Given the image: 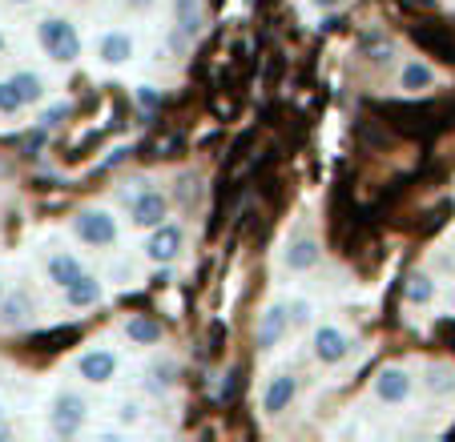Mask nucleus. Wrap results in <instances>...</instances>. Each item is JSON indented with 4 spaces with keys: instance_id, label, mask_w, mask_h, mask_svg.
Instances as JSON below:
<instances>
[{
    "instance_id": "obj_1",
    "label": "nucleus",
    "mask_w": 455,
    "mask_h": 442,
    "mask_svg": "<svg viewBox=\"0 0 455 442\" xmlns=\"http://www.w3.org/2000/svg\"><path fill=\"white\" fill-rule=\"evenodd\" d=\"M36 44L44 49V57L57 65H73L81 57V33L69 17H41L36 20Z\"/></svg>"
},
{
    "instance_id": "obj_2",
    "label": "nucleus",
    "mask_w": 455,
    "mask_h": 442,
    "mask_svg": "<svg viewBox=\"0 0 455 442\" xmlns=\"http://www.w3.org/2000/svg\"><path fill=\"white\" fill-rule=\"evenodd\" d=\"M73 238L93 249H109V246H117L121 225L105 205H85V209L73 213Z\"/></svg>"
},
{
    "instance_id": "obj_3",
    "label": "nucleus",
    "mask_w": 455,
    "mask_h": 442,
    "mask_svg": "<svg viewBox=\"0 0 455 442\" xmlns=\"http://www.w3.org/2000/svg\"><path fill=\"white\" fill-rule=\"evenodd\" d=\"M89 422V399L77 391H57L49 402V430L57 438H77Z\"/></svg>"
},
{
    "instance_id": "obj_4",
    "label": "nucleus",
    "mask_w": 455,
    "mask_h": 442,
    "mask_svg": "<svg viewBox=\"0 0 455 442\" xmlns=\"http://www.w3.org/2000/svg\"><path fill=\"white\" fill-rule=\"evenodd\" d=\"M351 350H355L351 334L335 322L315 326V334H310V354H315L318 366H343L351 358Z\"/></svg>"
},
{
    "instance_id": "obj_5",
    "label": "nucleus",
    "mask_w": 455,
    "mask_h": 442,
    "mask_svg": "<svg viewBox=\"0 0 455 442\" xmlns=\"http://www.w3.org/2000/svg\"><path fill=\"white\" fill-rule=\"evenodd\" d=\"M371 394H375V402H383V406H407L415 394V378L407 366H383L375 375V383H371Z\"/></svg>"
},
{
    "instance_id": "obj_6",
    "label": "nucleus",
    "mask_w": 455,
    "mask_h": 442,
    "mask_svg": "<svg viewBox=\"0 0 455 442\" xmlns=\"http://www.w3.org/2000/svg\"><path fill=\"white\" fill-rule=\"evenodd\" d=\"M125 201H129V221L138 230H154V225L170 221V193H162V189H138Z\"/></svg>"
},
{
    "instance_id": "obj_7",
    "label": "nucleus",
    "mask_w": 455,
    "mask_h": 442,
    "mask_svg": "<svg viewBox=\"0 0 455 442\" xmlns=\"http://www.w3.org/2000/svg\"><path fill=\"white\" fill-rule=\"evenodd\" d=\"M181 249H186V230H181L178 221H162V225H154L146 238V257L154 265H173L181 257Z\"/></svg>"
},
{
    "instance_id": "obj_8",
    "label": "nucleus",
    "mask_w": 455,
    "mask_h": 442,
    "mask_svg": "<svg viewBox=\"0 0 455 442\" xmlns=\"http://www.w3.org/2000/svg\"><path fill=\"white\" fill-rule=\"evenodd\" d=\"M117 370H121V358H117V350H109V346H89L85 354L77 358V375H81V383H89V386H109L113 378H117Z\"/></svg>"
},
{
    "instance_id": "obj_9",
    "label": "nucleus",
    "mask_w": 455,
    "mask_h": 442,
    "mask_svg": "<svg viewBox=\"0 0 455 442\" xmlns=\"http://www.w3.org/2000/svg\"><path fill=\"white\" fill-rule=\"evenodd\" d=\"M294 402H299V375H291V370L270 375L267 391H262V414H267V418H283Z\"/></svg>"
},
{
    "instance_id": "obj_10",
    "label": "nucleus",
    "mask_w": 455,
    "mask_h": 442,
    "mask_svg": "<svg viewBox=\"0 0 455 442\" xmlns=\"http://www.w3.org/2000/svg\"><path fill=\"white\" fill-rule=\"evenodd\" d=\"M318 262H323V246H318V238L310 230H299V233H291V238H286L283 265L291 273H310Z\"/></svg>"
},
{
    "instance_id": "obj_11",
    "label": "nucleus",
    "mask_w": 455,
    "mask_h": 442,
    "mask_svg": "<svg viewBox=\"0 0 455 442\" xmlns=\"http://www.w3.org/2000/svg\"><path fill=\"white\" fill-rule=\"evenodd\" d=\"M286 330H291V306H286V302H270V306L258 314L254 346L258 350H275L278 342L286 338Z\"/></svg>"
},
{
    "instance_id": "obj_12",
    "label": "nucleus",
    "mask_w": 455,
    "mask_h": 442,
    "mask_svg": "<svg viewBox=\"0 0 455 442\" xmlns=\"http://www.w3.org/2000/svg\"><path fill=\"white\" fill-rule=\"evenodd\" d=\"M133 52H138V41H133V33H125V28H109V33H101V41H97V60L109 68L129 65Z\"/></svg>"
},
{
    "instance_id": "obj_13",
    "label": "nucleus",
    "mask_w": 455,
    "mask_h": 442,
    "mask_svg": "<svg viewBox=\"0 0 455 442\" xmlns=\"http://www.w3.org/2000/svg\"><path fill=\"white\" fill-rule=\"evenodd\" d=\"M65 294V306H73V310H89V306H97V302L105 298V286H101V278L97 273H81L77 281H69V286L60 289Z\"/></svg>"
},
{
    "instance_id": "obj_14",
    "label": "nucleus",
    "mask_w": 455,
    "mask_h": 442,
    "mask_svg": "<svg viewBox=\"0 0 455 442\" xmlns=\"http://www.w3.org/2000/svg\"><path fill=\"white\" fill-rule=\"evenodd\" d=\"M81 273H85V262H81L77 254H69V249H57V254H49V262H44V278H49L57 289L77 281Z\"/></svg>"
},
{
    "instance_id": "obj_15",
    "label": "nucleus",
    "mask_w": 455,
    "mask_h": 442,
    "mask_svg": "<svg viewBox=\"0 0 455 442\" xmlns=\"http://www.w3.org/2000/svg\"><path fill=\"white\" fill-rule=\"evenodd\" d=\"M33 310H36V302L28 298V289H12V294H4V302H0V326H4V330H20V326H28Z\"/></svg>"
},
{
    "instance_id": "obj_16",
    "label": "nucleus",
    "mask_w": 455,
    "mask_h": 442,
    "mask_svg": "<svg viewBox=\"0 0 455 442\" xmlns=\"http://www.w3.org/2000/svg\"><path fill=\"white\" fill-rule=\"evenodd\" d=\"M173 25H178V33H186L189 41L202 36V28H206V9H202V0H173Z\"/></svg>"
},
{
    "instance_id": "obj_17",
    "label": "nucleus",
    "mask_w": 455,
    "mask_h": 442,
    "mask_svg": "<svg viewBox=\"0 0 455 442\" xmlns=\"http://www.w3.org/2000/svg\"><path fill=\"white\" fill-rule=\"evenodd\" d=\"M435 68L427 65V60H407L403 65V73H399V89H403V93H431V89H435Z\"/></svg>"
},
{
    "instance_id": "obj_18",
    "label": "nucleus",
    "mask_w": 455,
    "mask_h": 442,
    "mask_svg": "<svg viewBox=\"0 0 455 442\" xmlns=\"http://www.w3.org/2000/svg\"><path fill=\"white\" fill-rule=\"evenodd\" d=\"M423 391L435 394V399L455 394V366L451 362H427L423 366Z\"/></svg>"
},
{
    "instance_id": "obj_19",
    "label": "nucleus",
    "mask_w": 455,
    "mask_h": 442,
    "mask_svg": "<svg viewBox=\"0 0 455 442\" xmlns=\"http://www.w3.org/2000/svg\"><path fill=\"white\" fill-rule=\"evenodd\" d=\"M403 298H407V306H431L435 302V278L427 270H415L403 286Z\"/></svg>"
},
{
    "instance_id": "obj_20",
    "label": "nucleus",
    "mask_w": 455,
    "mask_h": 442,
    "mask_svg": "<svg viewBox=\"0 0 455 442\" xmlns=\"http://www.w3.org/2000/svg\"><path fill=\"white\" fill-rule=\"evenodd\" d=\"M125 338L133 342V346H157V342H162V326L146 314H133L125 322Z\"/></svg>"
},
{
    "instance_id": "obj_21",
    "label": "nucleus",
    "mask_w": 455,
    "mask_h": 442,
    "mask_svg": "<svg viewBox=\"0 0 455 442\" xmlns=\"http://www.w3.org/2000/svg\"><path fill=\"white\" fill-rule=\"evenodd\" d=\"M12 85H17L25 109H28V105H41L44 101V77H41V73H33V68H20V73H12Z\"/></svg>"
},
{
    "instance_id": "obj_22",
    "label": "nucleus",
    "mask_w": 455,
    "mask_h": 442,
    "mask_svg": "<svg viewBox=\"0 0 455 442\" xmlns=\"http://www.w3.org/2000/svg\"><path fill=\"white\" fill-rule=\"evenodd\" d=\"M20 109H25V101H20V93H17V85H12V77L0 81V117H17Z\"/></svg>"
},
{
    "instance_id": "obj_23",
    "label": "nucleus",
    "mask_w": 455,
    "mask_h": 442,
    "mask_svg": "<svg viewBox=\"0 0 455 442\" xmlns=\"http://www.w3.org/2000/svg\"><path fill=\"white\" fill-rule=\"evenodd\" d=\"M310 322H315V302L294 298L291 302V326H310Z\"/></svg>"
},
{
    "instance_id": "obj_24",
    "label": "nucleus",
    "mask_w": 455,
    "mask_h": 442,
    "mask_svg": "<svg viewBox=\"0 0 455 442\" xmlns=\"http://www.w3.org/2000/svg\"><path fill=\"white\" fill-rule=\"evenodd\" d=\"M69 113H73V105H69V101H57V105H49V109L41 113V125H44V129H52V125H60V121L69 117Z\"/></svg>"
},
{
    "instance_id": "obj_25",
    "label": "nucleus",
    "mask_w": 455,
    "mask_h": 442,
    "mask_svg": "<svg viewBox=\"0 0 455 442\" xmlns=\"http://www.w3.org/2000/svg\"><path fill=\"white\" fill-rule=\"evenodd\" d=\"M149 386H154L157 394L170 391V386H173V366H170V362H165V366H154V378H149Z\"/></svg>"
},
{
    "instance_id": "obj_26",
    "label": "nucleus",
    "mask_w": 455,
    "mask_h": 442,
    "mask_svg": "<svg viewBox=\"0 0 455 442\" xmlns=\"http://www.w3.org/2000/svg\"><path fill=\"white\" fill-rule=\"evenodd\" d=\"M138 105H141V109H157V105H162V89L138 85Z\"/></svg>"
},
{
    "instance_id": "obj_27",
    "label": "nucleus",
    "mask_w": 455,
    "mask_h": 442,
    "mask_svg": "<svg viewBox=\"0 0 455 442\" xmlns=\"http://www.w3.org/2000/svg\"><path fill=\"white\" fill-rule=\"evenodd\" d=\"M117 418H121L125 426H138V422H141V402H121Z\"/></svg>"
},
{
    "instance_id": "obj_28",
    "label": "nucleus",
    "mask_w": 455,
    "mask_h": 442,
    "mask_svg": "<svg viewBox=\"0 0 455 442\" xmlns=\"http://www.w3.org/2000/svg\"><path fill=\"white\" fill-rule=\"evenodd\" d=\"M371 60H375V65H391V60H395V44L387 41V44H379V49H371Z\"/></svg>"
},
{
    "instance_id": "obj_29",
    "label": "nucleus",
    "mask_w": 455,
    "mask_h": 442,
    "mask_svg": "<svg viewBox=\"0 0 455 442\" xmlns=\"http://www.w3.org/2000/svg\"><path fill=\"white\" fill-rule=\"evenodd\" d=\"M154 4H157V0H125V9H129V12H149Z\"/></svg>"
},
{
    "instance_id": "obj_30",
    "label": "nucleus",
    "mask_w": 455,
    "mask_h": 442,
    "mask_svg": "<svg viewBox=\"0 0 455 442\" xmlns=\"http://www.w3.org/2000/svg\"><path fill=\"white\" fill-rule=\"evenodd\" d=\"M310 4H315L318 12H335L339 4H343V0H310Z\"/></svg>"
},
{
    "instance_id": "obj_31",
    "label": "nucleus",
    "mask_w": 455,
    "mask_h": 442,
    "mask_svg": "<svg viewBox=\"0 0 455 442\" xmlns=\"http://www.w3.org/2000/svg\"><path fill=\"white\" fill-rule=\"evenodd\" d=\"M4 49H9V36L0 33V57H4Z\"/></svg>"
},
{
    "instance_id": "obj_32",
    "label": "nucleus",
    "mask_w": 455,
    "mask_h": 442,
    "mask_svg": "<svg viewBox=\"0 0 455 442\" xmlns=\"http://www.w3.org/2000/svg\"><path fill=\"white\" fill-rule=\"evenodd\" d=\"M4 294H9V286H4V278H0V302H4Z\"/></svg>"
},
{
    "instance_id": "obj_33",
    "label": "nucleus",
    "mask_w": 455,
    "mask_h": 442,
    "mask_svg": "<svg viewBox=\"0 0 455 442\" xmlns=\"http://www.w3.org/2000/svg\"><path fill=\"white\" fill-rule=\"evenodd\" d=\"M9 434H12V430H9V426H4V422H0V438H9Z\"/></svg>"
},
{
    "instance_id": "obj_34",
    "label": "nucleus",
    "mask_w": 455,
    "mask_h": 442,
    "mask_svg": "<svg viewBox=\"0 0 455 442\" xmlns=\"http://www.w3.org/2000/svg\"><path fill=\"white\" fill-rule=\"evenodd\" d=\"M9 4H33V0H9Z\"/></svg>"
},
{
    "instance_id": "obj_35",
    "label": "nucleus",
    "mask_w": 455,
    "mask_h": 442,
    "mask_svg": "<svg viewBox=\"0 0 455 442\" xmlns=\"http://www.w3.org/2000/svg\"><path fill=\"white\" fill-rule=\"evenodd\" d=\"M451 306H455V294H451Z\"/></svg>"
}]
</instances>
